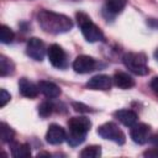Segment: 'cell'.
Masks as SVG:
<instances>
[{"mask_svg":"<svg viewBox=\"0 0 158 158\" xmlns=\"http://www.w3.org/2000/svg\"><path fill=\"white\" fill-rule=\"evenodd\" d=\"M37 21L44 32L52 35L68 32L73 27V22L68 16L48 10H41L37 15Z\"/></svg>","mask_w":158,"mask_h":158,"instance_id":"cell-1","label":"cell"},{"mask_svg":"<svg viewBox=\"0 0 158 158\" xmlns=\"http://www.w3.org/2000/svg\"><path fill=\"white\" fill-rule=\"evenodd\" d=\"M91 126V122L85 116H74L70 117L68 121V128L69 133L67 135L68 144L72 147L79 146L85 141L86 133L89 132Z\"/></svg>","mask_w":158,"mask_h":158,"instance_id":"cell-2","label":"cell"},{"mask_svg":"<svg viewBox=\"0 0 158 158\" xmlns=\"http://www.w3.org/2000/svg\"><path fill=\"white\" fill-rule=\"evenodd\" d=\"M77 22L81 30L83 36L88 42H98L104 40L101 30L91 21V19L84 12H77Z\"/></svg>","mask_w":158,"mask_h":158,"instance_id":"cell-3","label":"cell"},{"mask_svg":"<svg viewBox=\"0 0 158 158\" xmlns=\"http://www.w3.org/2000/svg\"><path fill=\"white\" fill-rule=\"evenodd\" d=\"M122 62L130 72L137 75H146L148 73L147 57L143 53H126L122 57Z\"/></svg>","mask_w":158,"mask_h":158,"instance_id":"cell-4","label":"cell"},{"mask_svg":"<svg viewBox=\"0 0 158 158\" xmlns=\"http://www.w3.org/2000/svg\"><path fill=\"white\" fill-rule=\"evenodd\" d=\"M98 135L100 137H102L104 139L112 141V142H115L117 144H123L125 141H126L125 133L114 122H106V123L101 125L98 128Z\"/></svg>","mask_w":158,"mask_h":158,"instance_id":"cell-5","label":"cell"},{"mask_svg":"<svg viewBox=\"0 0 158 158\" xmlns=\"http://www.w3.org/2000/svg\"><path fill=\"white\" fill-rule=\"evenodd\" d=\"M47 54H48V59H49V62L53 67L59 68V69H64L68 65L67 54L59 44L49 46V48L47 51Z\"/></svg>","mask_w":158,"mask_h":158,"instance_id":"cell-6","label":"cell"},{"mask_svg":"<svg viewBox=\"0 0 158 158\" xmlns=\"http://www.w3.org/2000/svg\"><path fill=\"white\" fill-rule=\"evenodd\" d=\"M26 53L28 57H31L35 60H43L44 54H46V47L44 43L37 38V37H32L28 40L27 46H26Z\"/></svg>","mask_w":158,"mask_h":158,"instance_id":"cell-7","label":"cell"},{"mask_svg":"<svg viewBox=\"0 0 158 158\" xmlns=\"http://www.w3.org/2000/svg\"><path fill=\"white\" fill-rule=\"evenodd\" d=\"M95 67H96L95 59L89 56H85V54L78 56L73 62V69L79 74L90 73L95 69Z\"/></svg>","mask_w":158,"mask_h":158,"instance_id":"cell-8","label":"cell"},{"mask_svg":"<svg viewBox=\"0 0 158 158\" xmlns=\"http://www.w3.org/2000/svg\"><path fill=\"white\" fill-rule=\"evenodd\" d=\"M131 138L137 144H144L149 138V126L146 123H135L130 131Z\"/></svg>","mask_w":158,"mask_h":158,"instance_id":"cell-9","label":"cell"},{"mask_svg":"<svg viewBox=\"0 0 158 158\" xmlns=\"http://www.w3.org/2000/svg\"><path fill=\"white\" fill-rule=\"evenodd\" d=\"M65 139H67V133L63 127H60L59 125H56V123H53L48 127L47 133H46V141L49 144H60Z\"/></svg>","mask_w":158,"mask_h":158,"instance_id":"cell-10","label":"cell"},{"mask_svg":"<svg viewBox=\"0 0 158 158\" xmlns=\"http://www.w3.org/2000/svg\"><path fill=\"white\" fill-rule=\"evenodd\" d=\"M111 78L105 74H99L90 78L86 83V88L91 90H109L111 88Z\"/></svg>","mask_w":158,"mask_h":158,"instance_id":"cell-11","label":"cell"},{"mask_svg":"<svg viewBox=\"0 0 158 158\" xmlns=\"http://www.w3.org/2000/svg\"><path fill=\"white\" fill-rule=\"evenodd\" d=\"M19 90H20L22 96L30 98V99L36 98L38 95V91H40L38 85H35L32 81H30L26 78H21L19 80Z\"/></svg>","mask_w":158,"mask_h":158,"instance_id":"cell-12","label":"cell"},{"mask_svg":"<svg viewBox=\"0 0 158 158\" xmlns=\"http://www.w3.org/2000/svg\"><path fill=\"white\" fill-rule=\"evenodd\" d=\"M38 89L40 91L49 99H56L60 95V89L57 84L52 83V81H47V80H41L38 83Z\"/></svg>","mask_w":158,"mask_h":158,"instance_id":"cell-13","label":"cell"},{"mask_svg":"<svg viewBox=\"0 0 158 158\" xmlns=\"http://www.w3.org/2000/svg\"><path fill=\"white\" fill-rule=\"evenodd\" d=\"M115 117L125 126L127 127H132L136 122H137V114L133 112L132 110H127V109H122L115 112Z\"/></svg>","mask_w":158,"mask_h":158,"instance_id":"cell-14","label":"cell"},{"mask_svg":"<svg viewBox=\"0 0 158 158\" xmlns=\"http://www.w3.org/2000/svg\"><path fill=\"white\" fill-rule=\"evenodd\" d=\"M115 85L120 89H131L132 86H135V80L133 78L127 74V73H123V72H117L115 73L114 78H112Z\"/></svg>","mask_w":158,"mask_h":158,"instance_id":"cell-15","label":"cell"},{"mask_svg":"<svg viewBox=\"0 0 158 158\" xmlns=\"http://www.w3.org/2000/svg\"><path fill=\"white\" fill-rule=\"evenodd\" d=\"M11 154L15 158H26L31 156V147L27 143H12Z\"/></svg>","mask_w":158,"mask_h":158,"instance_id":"cell-16","label":"cell"},{"mask_svg":"<svg viewBox=\"0 0 158 158\" xmlns=\"http://www.w3.org/2000/svg\"><path fill=\"white\" fill-rule=\"evenodd\" d=\"M126 4H127V0H106L105 11L115 16L116 14H120L125 9Z\"/></svg>","mask_w":158,"mask_h":158,"instance_id":"cell-17","label":"cell"},{"mask_svg":"<svg viewBox=\"0 0 158 158\" xmlns=\"http://www.w3.org/2000/svg\"><path fill=\"white\" fill-rule=\"evenodd\" d=\"M15 73V64L5 56H0V75L7 77Z\"/></svg>","mask_w":158,"mask_h":158,"instance_id":"cell-18","label":"cell"},{"mask_svg":"<svg viewBox=\"0 0 158 158\" xmlns=\"http://www.w3.org/2000/svg\"><path fill=\"white\" fill-rule=\"evenodd\" d=\"M0 136H1V141L2 142H12L14 137H15V131L5 122L0 123Z\"/></svg>","mask_w":158,"mask_h":158,"instance_id":"cell-19","label":"cell"},{"mask_svg":"<svg viewBox=\"0 0 158 158\" xmlns=\"http://www.w3.org/2000/svg\"><path fill=\"white\" fill-rule=\"evenodd\" d=\"M101 154V147L100 146H88L80 152L81 158H96Z\"/></svg>","mask_w":158,"mask_h":158,"instance_id":"cell-20","label":"cell"},{"mask_svg":"<svg viewBox=\"0 0 158 158\" xmlns=\"http://www.w3.org/2000/svg\"><path fill=\"white\" fill-rule=\"evenodd\" d=\"M14 40V32L6 25L0 26V41L2 43H11Z\"/></svg>","mask_w":158,"mask_h":158,"instance_id":"cell-21","label":"cell"},{"mask_svg":"<svg viewBox=\"0 0 158 158\" xmlns=\"http://www.w3.org/2000/svg\"><path fill=\"white\" fill-rule=\"evenodd\" d=\"M52 109H53L52 104H49V102H42L38 106V114L42 117H47V116H49L52 114Z\"/></svg>","mask_w":158,"mask_h":158,"instance_id":"cell-22","label":"cell"},{"mask_svg":"<svg viewBox=\"0 0 158 158\" xmlns=\"http://www.w3.org/2000/svg\"><path fill=\"white\" fill-rule=\"evenodd\" d=\"M11 99V95L5 90V89H1L0 90V107H4Z\"/></svg>","mask_w":158,"mask_h":158,"instance_id":"cell-23","label":"cell"},{"mask_svg":"<svg viewBox=\"0 0 158 158\" xmlns=\"http://www.w3.org/2000/svg\"><path fill=\"white\" fill-rule=\"evenodd\" d=\"M144 157H154V158H158V148H152V149H148L143 153Z\"/></svg>","mask_w":158,"mask_h":158,"instance_id":"cell-24","label":"cell"},{"mask_svg":"<svg viewBox=\"0 0 158 158\" xmlns=\"http://www.w3.org/2000/svg\"><path fill=\"white\" fill-rule=\"evenodd\" d=\"M73 106L75 107L77 111H84V112H88L90 111V109L88 106H84L83 104H78V102H73Z\"/></svg>","mask_w":158,"mask_h":158,"instance_id":"cell-25","label":"cell"},{"mask_svg":"<svg viewBox=\"0 0 158 158\" xmlns=\"http://www.w3.org/2000/svg\"><path fill=\"white\" fill-rule=\"evenodd\" d=\"M151 88H152V90L158 95V77H156V78L152 79V81H151Z\"/></svg>","mask_w":158,"mask_h":158,"instance_id":"cell-26","label":"cell"},{"mask_svg":"<svg viewBox=\"0 0 158 158\" xmlns=\"http://www.w3.org/2000/svg\"><path fill=\"white\" fill-rule=\"evenodd\" d=\"M149 142H151L156 148H158V132L149 137Z\"/></svg>","mask_w":158,"mask_h":158,"instance_id":"cell-27","label":"cell"},{"mask_svg":"<svg viewBox=\"0 0 158 158\" xmlns=\"http://www.w3.org/2000/svg\"><path fill=\"white\" fill-rule=\"evenodd\" d=\"M154 57H156V58H157V60H158V49L154 52Z\"/></svg>","mask_w":158,"mask_h":158,"instance_id":"cell-28","label":"cell"}]
</instances>
